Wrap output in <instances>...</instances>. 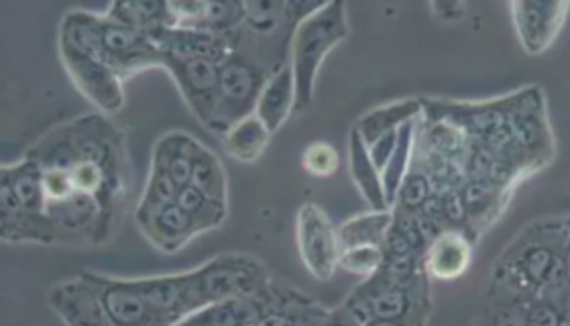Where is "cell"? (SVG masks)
<instances>
[{"mask_svg":"<svg viewBox=\"0 0 570 326\" xmlns=\"http://www.w3.org/2000/svg\"><path fill=\"white\" fill-rule=\"evenodd\" d=\"M179 192H181V188L176 181L171 180V176L167 171L151 168L149 169L145 192H142L141 200L137 205L135 215H149V213H155L159 208L176 205Z\"/></svg>","mask_w":570,"mask_h":326,"instance_id":"1f68e13d","label":"cell"},{"mask_svg":"<svg viewBox=\"0 0 570 326\" xmlns=\"http://www.w3.org/2000/svg\"><path fill=\"white\" fill-rule=\"evenodd\" d=\"M200 141L188 134H167L154 147L151 168L164 169L184 190L190 186L194 156Z\"/></svg>","mask_w":570,"mask_h":326,"instance_id":"cb8c5ba5","label":"cell"},{"mask_svg":"<svg viewBox=\"0 0 570 326\" xmlns=\"http://www.w3.org/2000/svg\"><path fill=\"white\" fill-rule=\"evenodd\" d=\"M60 58L73 86L102 115H115L125 107V80L115 70H110L107 63L63 43H60Z\"/></svg>","mask_w":570,"mask_h":326,"instance_id":"30bf717a","label":"cell"},{"mask_svg":"<svg viewBox=\"0 0 570 326\" xmlns=\"http://www.w3.org/2000/svg\"><path fill=\"white\" fill-rule=\"evenodd\" d=\"M432 196H436V192H434V186H432V181L428 178L426 171L412 164V168L405 174L404 181L400 186L397 200H395L393 208L417 215L428 205V200Z\"/></svg>","mask_w":570,"mask_h":326,"instance_id":"d6a6232c","label":"cell"},{"mask_svg":"<svg viewBox=\"0 0 570 326\" xmlns=\"http://www.w3.org/2000/svg\"><path fill=\"white\" fill-rule=\"evenodd\" d=\"M275 281V278H274ZM274 281L259 296H243L204 306L176 326H255L274 300Z\"/></svg>","mask_w":570,"mask_h":326,"instance_id":"d6986e66","label":"cell"},{"mask_svg":"<svg viewBox=\"0 0 570 326\" xmlns=\"http://www.w3.org/2000/svg\"><path fill=\"white\" fill-rule=\"evenodd\" d=\"M511 21L528 56H540L559 39L569 21L570 2L560 0H513Z\"/></svg>","mask_w":570,"mask_h":326,"instance_id":"7c38bea8","label":"cell"},{"mask_svg":"<svg viewBox=\"0 0 570 326\" xmlns=\"http://www.w3.org/2000/svg\"><path fill=\"white\" fill-rule=\"evenodd\" d=\"M430 9L434 12V17L444 21V23H456V21H463L466 17L469 7L464 2H432Z\"/></svg>","mask_w":570,"mask_h":326,"instance_id":"f35d334b","label":"cell"},{"mask_svg":"<svg viewBox=\"0 0 570 326\" xmlns=\"http://www.w3.org/2000/svg\"><path fill=\"white\" fill-rule=\"evenodd\" d=\"M131 279L142 298L151 304L159 315L166 316L171 325H178L181 318L188 316L184 271L169 274V276Z\"/></svg>","mask_w":570,"mask_h":326,"instance_id":"44dd1931","label":"cell"},{"mask_svg":"<svg viewBox=\"0 0 570 326\" xmlns=\"http://www.w3.org/2000/svg\"><path fill=\"white\" fill-rule=\"evenodd\" d=\"M98 61L107 63L110 70L119 73L122 80H129L137 73L161 68L164 56L155 48L147 33L131 29L127 24L117 23L102 14L100 21V43H98Z\"/></svg>","mask_w":570,"mask_h":326,"instance_id":"9c48e42d","label":"cell"},{"mask_svg":"<svg viewBox=\"0 0 570 326\" xmlns=\"http://www.w3.org/2000/svg\"><path fill=\"white\" fill-rule=\"evenodd\" d=\"M272 137L274 135L263 125L262 119L250 115L226 131L223 144L226 154L237 159L238 164H255L265 154Z\"/></svg>","mask_w":570,"mask_h":326,"instance_id":"d4e9b609","label":"cell"},{"mask_svg":"<svg viewBox=\"0 0 570 326\" xmlns=\"http://www.w3.org/2000/svg\"><path fill=\"white\" fill-rule=\"evenodd\" d=\"M0 237L4 243H58L48 215L43 171L27 156L0 169Z\"/></svg>","mask_w":570,"mask_h":326,"instance_id":"3957f363","label":"cell"},{"mask_svg":"<svg viewBox=\"0 0 570 326\" xmlns=\"http://www.w3.org/2000/svg\"><path fill=\"white\" fill-rule=\"evenodd\" d=\"M297 23L287 12V2H245V24L255 39H275L277 31L294 36Z\"/></svg>","mask_w":570,"mask_h":326,"instance_id":"83f0119b","label":"cell"},{"mask_svg":"<svg viewBox=\"0 0 570 326\" xmlns=\"http://www.w3.org/2000/svg\"><path fill=\"white\" fill-rule=\"evenodd\" d=\"M105 14L108 19H112V21L120 24H127V27L142 31V33H151L155 29H164V27L176 24L171 9H169V2H151V0L112 2Z\"/></svg>","mask_w":570,"mask_h":326,"instance_id":"484cf974","label":"cell"},{"mask_svg":"<svg viewBox=\"0 0 570 326\" xmlns=\"http://www.w3.org/2000/svg\"><path fill=\"white\" fill-rule=\"evenodd\" d=\"M176 27L200 29L218 36L237 33L245 24V2H169Z\"/></svg>","mask_w":570,"mask_h":326,"instance_id":"e0dca14e","label":"cell"},{"mask_svg":"<svg viewBox=\"0 0 570 326\" xmlns=\"http://www.w3.org/2000/svg\"><path fill=\"white\" fill-rule=\"evenodd\" d=\"M66 326H112L110 325V320H108L107 313L102 310V313H98V315L86 316V318H80V320H73V323H68Z\"/></svg>","mask_w":570,"mask_h":326,"instance_id":"ab89813d","label":"cell"},{"mask_svg":"<svg viewBox=\"0 0 570 326\" xmlns=\"http://www.w3.org/2000/svg\"><path fill=\"white\" fill-rule=\"evenodd\" d=\"M430 315H432V304H424V306H420L414 313H410L404 318H397V320H373V323H367V325L363 326H428Z\"/></svg>","mask_w":570,"mask_h":326,"instance_id":"74e56055","label":"cell"},{"mask_svg":"<svg viewBox=\"0 0 570 326\" xmlns=\"http://www.w3.org/2000/svg\"><path fill=\"white\" fill-rule=\"evenodd\" d=\"M393 225V210H368L348 218L338 227L343 249L351 247H383Z\"/></svg>","mask_w":570,"mask_h":326,"instance_id":"4316f807","label":"cell"},{"mask_svg":"<svg viewBox=\"0 0 570 326\" xmlns=\"http://www.w3.org/2000/svg\"><path fill=\"white\" fill-rule=\"evenodd\" d=\"M296 80H294L292 66L285 63L267 78L259 100H257L255 115L262 119L263 125L272 131V135H275L296 112Z\"/></svg>","mask_w":570,"mask_h":326,"instance_id":"ffe728a7","label":"cell"},{"mask_svg":"<svg viewBox=\"0 0 570 326\" xmlns=\"http://www.w3.org/2000/svg\"><path fill=\"white\" fill-rule=\"evenodd\" d=\"M515 188L493 184V181H466L461 190L464 210H466V235L479 241L483 233L503 217L508 210Z\"/></svg>","mask_w":570,"mask_h":326,"instance_id":"2e32d148","label":"cell"},{"mask_svg":"<svg viewBox=\"0 0 570 326\" xmlns=\"http://www.w3.org/2000/svg\"><path fill=\"white\" fill-rule=\"evenodd\" d=\"M296 245L302 264L318 281H331L341 269L343 245L333 220L314 202L299 206L296 215Z\"/></svg>","mask_w":570,"mask_h":326,"instance_id":"ba28073f","label":"cell"},{"mask_svg":"<svg viewBox=\"0 0 570 326\" xmlns=\"http://www.w3.org/2000/svg\"><path fill=\"white\" fill-rule=\"evenodd\" d=\"M196 190L210 196L218 202L228 205V178L220 159L214 156L208 147L198 146L194 156V168H191V181Z\"/></svg>","mask_w":570,"mask_h":326,"instance_id":"f1b7e54d","label":"cell"},{"mask_svg":"<svg viewBox=\"0 0 570 326\" xmlns=\"http://www.w3.org/2000/svg\"><path fill=\"white\" fill-rule=\"evenodd\" d=\"M302 168L312 178L326 180L341 168V154L326 141H314L308 144L302 154Z\"/></svg>","mask_w":570,"mask_h":326,"instance_id":"e575fe53","label":"cell"},{"mask_svg":"<svg viewBox=\"0 0 570 326\" xmlns=\"http://www.w3.org/2000/svg\"><path fill=\"white\" fill-rule=\"evenodd\" d=\"M178 205L188 213V217L196 225V229L200 230V235L223 227L226 217H228V205L226 202L214 200L210 196L196 190L194 186H186L179 192Z\"/></svg>","mask_w":570,"mask_h":326,"instance_id":"4dcf8cb0","label":"cell"},{"mask_svg":"<svg viewBox=\"0 0 570 326\" xmlns=\"http://www.w3.org/2000/svg\"><path fill=\"white\" fill-rule=\"evenodd\" d=\"M528 326H569L567 313L548 296H535L528 304Z\"/></svg>","mask_w":570,"mask_h":326,"instance_id":"8d00e7d4","label":"cell"},{"mask_svg":"<svg viewBox=\"0 0 570 326\" xmlns=\"http://www.w3.org/2000/svg\"><path fill=\"white\" fill-rule=\"evenodd\" d=\"M385 261V251L383 247H351V249H343L341 255V264L338 267L353 274L356 278H371L380 271Z\"/></svg>","mask_w":570,"mask_h":326,"instance_id":"d590c367","label":"cell"},{"mask_svg":"<svg viewBox=\"0 0 570 326\" xmlns=\"http://www.w3.org/2000/svg\"><path fill=\"white\" fill-rule=\"evenodd\" d=\"M188 315L204 306L259 296L269 288L274 276L265 269L259 259L243 254L216 255L204 266L184 271Z\"/></svg>","mask_w":570,"mask_h":326,"instance_id":"5b68a950","label":"cell"},{"mask_svg":"<svg viewBox=\"0 0 570 326\" xmlns=\"http://www.w3.org/2000/svg\"><path fill=\"white\" fill-rule=\"evenodd\" d=\"M528 304L510 292L489 288L488 304L476 320V326H528Z\"/></svg>","mask_w":570,"mask_h":326,"instance_id":"f546056e","label":"cell"},{"mask_svg":"<svg viewBox=\"0 0 570 326\" xmlns=\"http://www.w3.org/2000/svg\"><path fill=\"white\" fill-rule=\"evenodd\" d=\"M154 41L155 48L161 56H176V58H200L220 63L226 56H230L240 43V31L230 36L208 33L200 29H186V27H164L147 33Z\"/></svg>","mask_w":570,"mask_h":326,"instance_id":"5bb4252c","label":"cell"},{"mask_svg":"<svg viewBox=\"0 0 570 326\" xmlns=\"http://www.w3.org/2000/svg\"><path fill=\"white\" fill-rule=\"evenodd\" d=\"M564 225L569 230V247H567V257H564V269H567V281L570 284V217L564 218Z\"/></svg>","mask_w":570,"mask_h":326,"instance_id":"60d3db41","label":"cell"},{"mask_svg":"<svg viewBox=\"0 0 570 326\" xmlns=\"http://www.w3.org/2000/svg\"><path fill=\"white\" fill-rule=\"evenodd\" d=\"M424 112L422 98H407L385 105L380 109L368 110L367 115L356 122V134L365 141V146H373L383 135L395 134L404 127L405 122L420 119Z\"/></svg>","mask_w":570,"mask_h":326,"instance_id":"603a6c76","label":"cell"},{"mask_svg":"<svg viewBox=\"0 0 570 326\" xmlns=\"http://www.w3.org/2000/svg\"><path fill=\"white\" fill-rule=\"evenodd\" d=\"M343 304L361 325L373 320H397L424 304H432L430 278L422 276L414 284H400L380 269L353 288Z\"/></svg>","mask_w":570,"mask_h":326,"instance_id":"52a82bcc","label":"cell"},{"mask_svg":"<svg viewBox=\"0 0 570 326\" xmlns=\"http://www.w3.org/2000/svg\"><path fill=\"white\" fill-rule=\"evenodd\" d=\"M112 326H174L142 298L131 278H110L86 269Z\"/></svg>","mask_w":570,"mask_h":326,"instance_id":"4fadbf2b","label":"cell"},{"mask_svg":"<svg viewBox=\"0 0 570 326\" xmlns=\"http://www.w3.org/2000/svg\"><path fill=\"white\" fill-rule=\"evenodd\" d=\"M570 326V325H569Z\"/></svg>","mask_w":570,"mask_h":326,"instance_id":"b9f144b4","label":"cell"},{"mask_svg":"<svg viewBox=\"0 0 570 326\" xmlns=\"http://www.w3.org/2000/svg\"><path fill=\"white\" fill-rule=\"evenodd\" d=\"M567 247L569 230L564 218L528 225L499 255L489 288L534 300L535 296L567 281Z\"/></svg>","mask_w":570,"mask_h":326,"instance_id":"7a4b0ae2","label":"cell"},{"mask_svg":"<svg viewBox=\"0 0 570 326\" xmlns=\"http://www.w3.org/2000/svg\"><path fill=\"white\" fill-rule=\"evenodd\" d=\"M161 68L174 78L191 115L210 129L218 102L220 63L200 58L164 56Z\"/></svg>","mask_w":570,"mask_h":326,"instance_id":"8fae6325","label":"cell"},{"mask_svg":"<svg viewBox=\"0 0 570 326\" xmlns=\"http://www.w3.org/2000/svg\"><path fill=\"white\" fill-rule=\"evenodd\" d=\"M475 241L461 229L440 230L439 235L428 243L424 251V271L430 279L452 281L463 278L473 266Z\"/></svg>","mask_w":570,"mask_h":326,"instance_id":"9a60e30c","label":"cell"},{"mask_svg":"<svg viewBox=\"0 0 570 326\" xmlns=\"http://www.w3.org/2000/svg\"><path fill=\"white\" fill-rule=\"evenodd\" d=\"M346 37L348 17L345 2H322L318 11L297 24L289 43V66L297 90L296 115L312 107L322 63Z\"/></svg>","mask_w":570,"mask_h":326,"instance_id":"277c9868","label":"cell"},{"mask_svg":"<svg viewBox=\"0 0 570 326\" xmlns=\"http://www.w3.org/2000/svg\"><path fill=\"white\" fill-rule=\"evenodd\" d=\"M348 169L351 178L355 181L356 190L365 198L373 210H392L385 198V188H383V178L375 161L368 154V147L356 134L355 127L348 135Z\"/></svg>","mask_w":570,"mask_h":326,"instance_id":"7402d4cb","label":"cell"},{"mask_svg":"<svg viewBox=\"0 0 570 326\" xmlns=\"http://www.w3.org/2000/svg\"><path fill=\"white\" fill-rule=\"evenodd\" d=\"M296 310L299 326H363L345 304L336 308H326L316 300H312L309 296H304V300L297 304Z\"/></svg>","mask_w":570,"mask_h":326,"instance_id":"836d02e7","label":"cell"},{"mask_svg":"<svg viewBox=\"0 0 570 326\" xmlns=\"http://www.w3.org/2000/svg\"><path fill=\"white\" fill-rule=\"evenodd\" d=\"M135 223L139 225L145 239L161 254H178L191 239L200 235L188 213L178 202L149 215H135Z\"/></svg>","mask_w":570,"mask_h":326,"instance_id":"ac0fdd59","label":"cell"},{"mask_svg":"<svg viewBox=\"0 0 570 326\" xmlns=\"http://www.w3.org/2000/svg\"><path fill=\"white\" fill-rule=\"evenodd\" d=\"M272 73V68L240 48L220 61L218 102L210 125L214 134L225 137L233 125L255 115L263 86Z\"/></svg>","mask_w":570,"mask_h":326,"instance_id":"8992f818","label":"cell"},{"mask_svg":"<svg viewBox=\"0 0 570 326\" xmlns=\"http://www.w3.org/2000/svg\"><path fill=\"white\" fill-rule=\"evenodd\" d=\"M43 171L48 208L76 196L95 198L117 230L129 190L125 134L108 115H83L43 135L24 154Z\"/></svg>","mask_w":570,"mask_h":326,"instance_id":"6da1fadb","label":"cell"}]
</instances>
